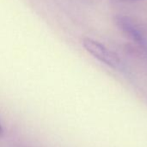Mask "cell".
<instances>
[{"instance_id":"obj_3","label":"cell","mask_w":147,"mask_h":147,"mask_svg":"<svg viewBox=\"0 0 147 147\" xmlns=\"http://www.w3.org/2000/svg\"><path fill=\"white\" fill-rule=\"evenodd\" d=\"M3 128H2V126H0V137H2V135H3Z\"/></svg>"},{"instance_id":"obj_1","label":"cell","mask_w":147,"mask_h":147,"mask_svg":"<svg viewBox=\"0 0 147 147\" xmlns=\"http://www.w3.org/2000/svg\"><path fill=\"white\" fill-rule=\"evenodd\" d=\"M83 46L89 54L109 67L115 69L121 68V62L119 57L101 42L85 37L83 39Z\"/></svg>"},{"instance_id":"obj_2","label":"cell","mask_w":147,"mask_h":147,"mask_svg":"<svg viewBox=\"0 0 147 147\" xmlns=\"http://www.w3.org/2000/svg\"><path fill=\"white\" fill-rule=\"evenodd\" d=\"M115 21L118 28L126 34L134 42L140 46L147 49V40L140 28L131 20L128 16L123 15H118L115 17Z\"/></svg>"}]
</instances>
